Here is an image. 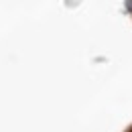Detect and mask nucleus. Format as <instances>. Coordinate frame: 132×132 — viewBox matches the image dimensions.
Segmentation results:
<instances>
[{
  "mask_svg": "<svg viewBox=\"0 0 132 132\" xmlns=\"http://www.w3.org/2000/svg\"><path fill=\"white\" fill-rule=\"evenodd\" d=\"M124 6H126V8H128V12H132V2H126V4H124Z\"/></svg>",
  "mask_w": 132,
  "mask_h": 132,
  "instance_id": "nucleus-1",
  "label": "nucleus"
}]
</instances>
